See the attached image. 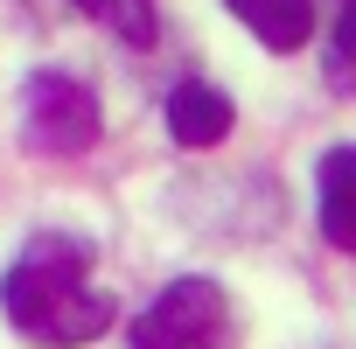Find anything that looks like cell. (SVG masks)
I'll use <instances>...</instances> for the list:
<instances>
[{
    "mask_svg": "<svg viewBox=\"0 0 356 349\" xmlns=\"http://www.w3.org/2000/svg\"><path fill=\"white\" fill-rule=\"evenodd\" d=\"M224 342H231V300L217 279H175L133 321V349H224Z\"/></svg>",
    "mask_w": 356,
    "mask_h": 349,
    "instance_id": "3957f363",
    "label": "cell"
},
{
    "mask_svg": "<svg viewBox=\"0 0 356 349\" xmlns=\"http://www.w3.org/2000/svg\"><path fill=\"white\" fill-rule=\"evenodd\" d=\"M231 98L217 91V84H203V77H182L168 91V133H175V147H217L224 133H231Z\"/></svg>",
    "mask_w": 356,
    "mask_h": 349,
    "instance_id": "277c9868",
    "label": "cell"
},
{
    "mask_svg": "<svg viewBox=\"0 0 356 349\" xmlns=\"http://www.w3.org/2000/svg\"><path fill=\"white\" fill-rule=\"evenodd\" d=\"M328 77H356V0H335V29H328Z\"/></svg>",
    "mask_w": 356,
    "mask_h": 349,
    "instance_id": "ba28073f",
    "label": "cell"
},
{
    "mask_svg": "<svg viewBox=\"0 0 356 349\" xmlns=\"http://www.w3.org/2000/svg\"><path fill=\"white\" fill-rule=\"evenodd\" d=\"M77 8L98 22V29H112L119 42H154V29H161V15H154V0H77Z\"/></svg>",
    "mask_w": 356,
    "mask_h": 349,
    "instance_id": "52a82bcc",
    "label": "cell"
},
{
    "mask_svg": "<svg viewBox=\"0 0 356 349\" xmlns=\"http://www.w3.org/2000/svg\"><path fill=\"white\" fill-rule=\"evenodd\" d=\"M314 189H321V238L335 252H356V140L321 154Z\"/></svg>",
    "mask_w": 356,
    "mask_h": 349,
    "instance_id": "5b68a950",
    "label": "cell"
},
{
    "mask_svg": "<svg viewBox=\"0 0 356 349\" xmlns=\"http://www.w3.org/2000/svg\"><path fill=\"white\" fill-rule=\"evenodd\" d=\"M224 8L266 42V49H307V35H314V0H224Z\"/></svg>",
    "mask_w": 356,
    "mask_h": 349,
    "instance_id": "8992f818",
    "label": "cell"
},
{
    "mask_svg": "<svg viewBox=\"0 0 356 349\" xmlns=\"http://www.w3.org/2000/svg\"><path fill=\"white\" fill-rule=\"evenodd\" d=\"M98 133H105V119H98V98L84 77L35 70L22 84V140L35 154H84V147H98Z\"/></svg>",
    "mask_w": 356,
    "mask_h": 349,
    "instance_id": "7a4b0ae2",
    "label": "cell"
},
{
    "mask_svg": "<svg viewBox=\"0 0 356 349\" xmlns=\"http://www.w3.org/2000/svg\"><path fill=\"white\" fill-rule=\"evenodd\" d=\"M0 307H8L15 335L42 342V349H77L91 335L112 328V293L91 286V245L84 238H63V231H42L22 245V259L0 279Z\"/></svg>",
    "mask_w": 356,
    "mask_h": 349,
    "instance_id": "6da1fadb",
    "label": "cell"
}]
</instances>
